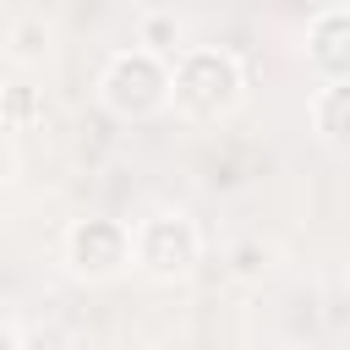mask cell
Here are the masks:
<instances>
[{
    "label": "cell",
    "mask_w": 350,
    "mask_h": 350,
    "mask_svg": "<svg viewBox=\"0 0 350 350\" xmlns=\"http://www.w3.org/2000/svg\"><path fill=\"white\" fill-rule=\"evenodd\" d=\"M230 268H235L241 279H262V268H268V252H262L257 241H241V246L230 252Z\"/></svg>",
    "instance_id": "cell-10"
},
{
    "label": "cell",
    "mask_w": 350,
    "mask_h": 350,
    "mask_svg": "<svg viewBox=\"0 0 350 350\" xmlns=\"http://www.w3.org/2000/svg\"><path fill=\"white\" fill-rule=\"evenodd\" d=\"M241 60L219 44H186L175 60H170V109L208 126V120H224L235 104H241Z\"/></svg>",
    "instance_id": "cell-1"
},
{
    "label": "cell",
    "mask_w": 350,
    "mask_h": 350,
    "mask_svg": "<svg viewBox=\"0 0 350 350\" xmlns=\"http://www.w3.org/2000/svg\"><path fill=\"white\" fill-rule=\"evenodd\" d=\"M44 120V98L33 82H5L0 88V126L5 131H33Z\"/></svg>",
    "instance_id": "cell-7"
},
{
    "label": "cell",
    "mask_w": 350,
    "mask_h": 350,
    "mask_svg": "<svg viewBox=\"0 0 350 350\" xmlns=\"http://www.w3.org/2000/svg\"><path fill=\"white\" fill-rule=\"evenodd\" d=\"M60 262L82 284H109L131 268V230L120 219H104V213L71 219L60 235Z\"/></svg>",
    "instance_id": "cell-4"
},
{
    "label": "cell",
    "mask_w": 350,
    "mask_h": 350,
    "mask_svg": "<svg viewBox=\"0 0 350 350\" xmlns=\"http://www.w3.org/2000/svg\"><path fill=\"white\" fill-rule=\"evenodd\" d=\"M306 60L323 82L350 77V5H328L306 22Z\"/></svg>",
    "instance_id": "cell-5"
},
{
    "label": "cell",
    "mask_w": 350,
    "mask_h": 350,
    "mask_svg": "<svg viewBox=\"0 0 350 350\" xmlns=\"http://www.w3.org/2000/svg\"><path fill=\"white\" fill-rule=\"evenodd\" d=\"M0 350H22V334H16L5 317H0Z\"/></svg>",
    "instance_id": "cell-11"
},
{
    "label": "cell",
    "mask_w": 350,
    "mask_h": 350,
    "mask_svg": "<svg viewBox=\"0 0 350 350\" xmlns=\"http://www.w3.org/2000/svg\"><path fill=\"white\" fill-rule=\"evenodd\" d=\"M137 44L142 49H153V55H164V60H175L186 44H180V22L170 16V11H148L142 22H137Z\"/></svg>",
    "instance_id": "cell-9"
},
{
    "label": "cell",
    "mask_w": 350,
    "mask_h": 350,
    "mask_svg": "<svg viewBox=\"0 0 350 350\" xmlns=\"http://www.w3.org/2000/svg\"><path fill=\"white\" fill-rule=\"evenodd\" d=\"M98 109L126 120V126H142L153 115L170 109V60L131 44V49H115L98 71Z\"/></svg>",
    "instance_id": "cell-2"
},
{
    "label": "cell",
    "mask_w": 350,
    "mask_h": 350,
    "mask_svg": "<svg viewBox=\"0 0 350 350\" xmlns=\"http://www.w3.org/2000/svg\"><path fill=\"white\" fill-rule=\"evenodd\" d=\"M202 262V230L191 213H148L131 224V268H142L159 284H180L191 279Z\"/></svg>",
    "instance_id": "cell-3"
},
{
    "label": "cell",
    "mask_w": 350,
    "mask_h": 350,
    "mask_svg": "<svg viewBox=\"0 0 350 350\" xmlns=\"http://www.w3.org/2000/svg\"><path fill=\"white\" fill-rule=\"evenodd\" d=\"M5 180H11V153L0 148V191H5Z\"/></svg>",
    "instance_id": "cell-12"
},
{
    "label": "cell",
    "mask_w": 350,
    "mask_h": 350,
    "mask_svg": "<svg viewBox=\"0 0 350 350\" xmlns=\"http://www.w3.org/2000/svg\"><path fill=\"white\" fill-rule=\"evenodd\" d=\"M306 120L334 153H350V77L317 82V93L306 98Z\"/></svg>",
    "instance_id": "cell-6"
},
{
    "label": "cell",
    "mask_w": 350,
    "mask_h": 350,
    "mask_svg": "<svg viewBox=\"0 0 350 350\" xmlns=\"http://www.w3.org/2000/svg\"><path fill=\"white\" fill-rule=\"evenodd\" d=\"M49 27L38 22V16H16L11 22V33H5V55L16 60V66H44L49 60Z\"/></svg>",
    "instance_id": "cell-8"
}]
</instances>
